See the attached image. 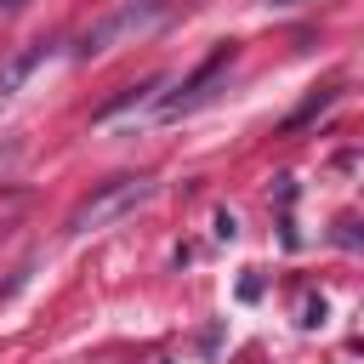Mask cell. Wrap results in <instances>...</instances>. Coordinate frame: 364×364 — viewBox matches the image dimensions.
Here are the masks:
<instances>
[{
	"label": "cell",
	"instance_id": "6",
	"mask_svg": "<svg viewBox=\"0 0 364 364\" xmlns=\"http://www.w3.org/2000/svg\"><path fill=\"white\" fill-rule=\"evenodd\" d=\"M17 154H23V142H17V136H6V142H0V176L17 165Z\"/></svg>",
	"mask_w": 364,
	"mask_h": 364
},
{
	"label": "cell",
	"instance_id": "2",
	"mask_svg": "<svg viewBox=\"0 0 364 364\" xmlns=\"http://www.w3.org/2000/svg\"><path fill=\"white\" fill-rule=\"evenodd\" d=\"M154 193H159V182H154V176H114V182H102L85 205H74L68 233H74V239H85V233H97V228H108V222L131 216V210H136V205H148Z\"/></svg>",
	"mask_w": 364,
	"mask_h": 364
},
{
	"label": "cell",
	"instance_id": "8",
	"mask_svg": "<svg viewBox=\"0 0 364 364\" xmlns=\"http://www.w3.org/2000/svg\"><path fill=\"white\" fill-rule=\"evenodd\" d=\"M267 6H296V0H267Z\"/></svg>",
	"mask_w": 364,
	"mask_h": 364
},
{
	"label": "cell",
	"instance_id": "1",
	"mask_svg": "<svg viewBox=\"0 0 364 364\" xmlns=\"http://www.w3.org/2000/svg\"><path fill=\"white\" fill-rule=\"evenodd\" d=\"M165 17H171V0H125V6H114L102 23H91L74 51H80L85 63H91V57H108V51H119V46H131V40H142V34H154Z\"/></svg>",
	"mask_w": 364,
	"mask_h": 364
},
{
	"label": "cell",
	"instance_id": "5",
	"mask_svg": "<svg viewBox=\"0 0 364 364\" xmlns=\"http://www.w3.org/2000/svg\"><path fill=\"white\" fill-rule=\"evenodd\" d=\"M148 91H159V80H142V85H125V91H119L114 102H102V108H97L91 119H114V114H125V108H136V102H142Z\"/></svg>",
	"mask_w": 364,
	"mask_h": 364
},
{
	"label": "cell",
	"instance_id": "3",
	"mask_svg": "<svg viewBox=\"0 0 364 364\" xmlns=\"http://www.w3.org/2000/svg\"><path fill=\"white\" fill-rule=\"evenodd\" d=\"M233 57H239V51H233V46H222V51H216V57H210V63H205V68H199V74H193V80L176 91V97H165V102H159V114H165V119H182V114H193V108L210 97L216 74H222V68H233Z\"/></svg>",
	"mask_w": 364,
	"mask_h": 364
},
{
	"label": "cell",
	"instance_id": "7",
	"mask_svg": "<svg viewBox=\"0 0 364 364\" xmlns=\"http://www.w3.org/2000/svg\"><path fill=\"white\" fill-rule=\"evenodd\" d=\"M17 6H23V0H0V17H11V11H17Z\"/></svg>",
	"mask_w": 364,
	"mask_h": 364
},
{
	"label": "cell",
	"instance_id": "4",
	"mask_svg": "<svg viewBox=\"0 0 364 364\" xmlns=\"http://www.w3.org/2000/svg\"><path fill=\"white\" fill-rule=\"evenodd\" d=\"M51 57V46H28V51H17V57H6V68H0V97H17V85L40 68Z\"/></svg>",
	"mask_w": 364,
	"mask_h": 364
}]
</instances>
